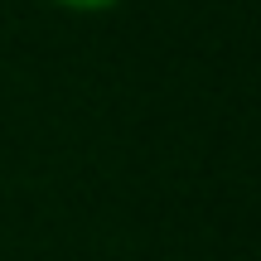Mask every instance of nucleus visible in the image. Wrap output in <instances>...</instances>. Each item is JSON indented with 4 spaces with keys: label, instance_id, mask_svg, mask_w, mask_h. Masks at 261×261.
<instances>
[{
    "label": "nucleus",
    "instance_id": "1",
    "mask_svg": "<svg viewBox=\"0 0 261 261\" xmlns=\"http://www.w3.org/2000/svg\"><path fill=\"white\" fill-rule=\"evenodd\" d=\"M48 5L68 10V15H107V10L126 5V0H48Z\"/></svg>",
    "mask_w": 261,
    "mask_h": 261
}]
</instances>
